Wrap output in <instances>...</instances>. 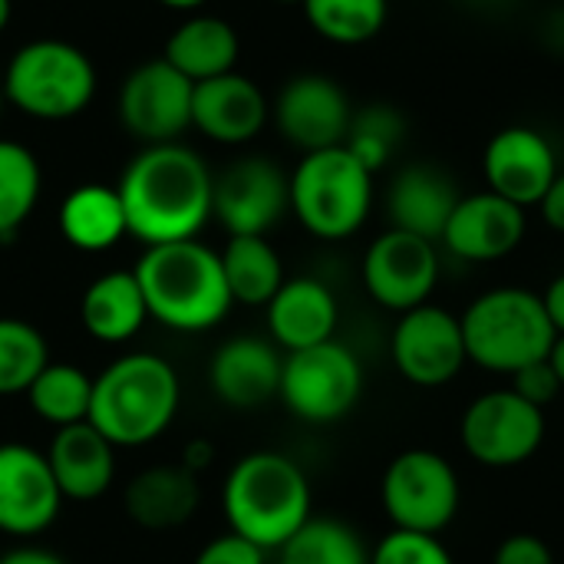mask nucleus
I'll use <instances>...</instances> for the list:
<instances>
[{"mask_svg": "<svg viewBox=\"0 0 564 564\" xmlns=\"http://www.w3.org/2000/svg\"><path fill=\"white\" fill-rule=\"evenodd\" d=\"M212 188L208 162L182 142L145 145L116 185L129 235L145 248L198 238L212 218Z\"/></svg>", "mask_w": 564, "mask_h": 564, "instance_id": "obj_1", "label": "nucleus"}, {"mask_svg": "<svg viewBox=\"0 0 564 564\" xmlns=\"http://www.w3.org/2000/svg\"><path fill=\"white\" fill-rule=\"evenodd\" d=\"M132 271L149 317L175 334H205L235 307L218 251L198 238L145 248Z\"/></svg>", "mask_w": 564, "mask_h": 564, "instance_id": "obj_2", "label": "nucleus"}, {"mask_svg": "<svg viewBox=\"0 0 564 564\" xmlns=\"http://www.w3.org/2000/svg\"><path fill=\"white\" fill-rule=\"evenodd\" d=\"M178 406L182 380L159 354H126L93 377L89 423L116 449H139L165 436Z\"/></svg>", "mask_w": 564, "mask_h": 564, "instance_id": "obj_3", "label": "nucleus"}, {"mask_svg": "<svg viewBox=\"0 0 564 564\" xmlns=\"http://www.w3.org/2000/svg\"><path fill=\"white\" fill-rule=\"evenodd\" d=\"M311 506L307 473L274 449L241 456L221 486L228 532L248 539L261 552H278L311 519Z\"/></svg>", "mask_w": 564, "mask_h": 564, "instance_id": "obj_4", "label": "nucleus"}, {"mask_svg": "<svg viewBox=\"0 0 564 564\" xmlns=\"http://www.w3.org/2000/svg\"><path fill=\"white\" fill-rule=\"evenodd\" d=\"M459 327L469 364L499 377H512L535 360H549L558 337L545 314L542 294L519 284L489 288L473 297L459 317Z\"/></svg>", "mask_w": 564, "mask_h": 564, "instance_id": "obj_5", "label": "nucleus"}, {"mask_svg": "<svg viewBox=\"0 0 564 564\" xmlns=\"http://www.w3.org/2000/svg\"><path fill=\"white\" fill-rule=\"evenodd\" d=\"M291 182V212L317 241L354 238L373 212V172H367L347 145L304 152Z\"/></svg>", "mask_w": 564, "mask_h": 564, "instance_id": "obj_6", "label": "nucleus"}, {"mask_svg": "<svg viewBox=\"0 0 564 564\" xmlns=\"http://www.w3.org/2000/svg\"><path fill=\"white\" fill-rule=\"evenodd\" d=\"M3 102L20 109L30 119L63 122L79 116L96 96V66L93 59L66 40H30L23 43L3 76Z\"/></svg>", "mask_w": 564, "mask_h": 564, "instance_id": "obj_7", "label": "nucleus"}, {"mask_svg": "<svg viewBox=\"0 0 564 564\" xmlns=\"http://www.w3.org/2000/svg\"><path fill=\"white\" fill-rule=\"evenodd\" d=\"M380 506L393 529L443 535L463 506L456 466L426 446L397 453L380 479Z\"/></svg>", "mask_w": 564, "mask_h": 564, "instance_id": "obj_8", "label": "nucleus"}, {"mask_svg": "<svg viewBox=\"0 0 564 564\" xmlns=\"http://www.w3.org/2000/svg\"><path fill=\"white\" fill-rule=\"evenodd\" d=\"M360 393L364 364L340 340H327L284 357L278 397L304 423L327 426L344 420L360 403Z\"/></svg>", "mask_w": 564, "mask_h": 564, "instance_id": "obj_9", "label": "nucleus"}, {"mask_svg": "<svg viewBox=\"0 0 564 564\" xmlns=\"http://www.w3.org/2000/svg\"><path fill=\"white\" fill-rule=\"evenodd\" d=\"M545 410L522 400L512 387L479 393L459 420V443L482 469L525 466L545 443Z\"/></svg>", "mask_w": 564, "mask_h": 564, "instance_id": "obj_10", "label": "nucleus"}, {"mask_svg": "<svg viewBox=\"0 0 564 564\" xmlns=\"http://www.w3.org/2000/svg\"><path fill=\"white\" fill-rule=\"evenodd\" d=\"M360 281L377 307L406 314L420 304H430L440 284V248L420 235L387 228L367 245Z\"/></svg>", "mask_w": 564, "mask_h": 564, "instance_id": "obj_11", "label": "nucleus"}, {"mask_svg": "<svg viewBox=\"0 0 564 564\" xmlns=\"http://www.w3.org/2000/svg\"><path fill=\"white\" fill-rule=\"evenodd\" d=\"M390 360L410 387H449L469 364L459 317L440 304H420L400 314L390 334Z\"/></svg>", "mask_w": 564, "mask_h": 564, "instance_id": "obj_12", "label": "nucleus"}, {"mask_svg": "<svg viewBox=\"0 0 564 564\" xmlns=\"http://www.w3.org/2000/svg\"><path fill=\"white\" fill-rule=\"evenodd\" d=\"M192 93L195 83L172 63L149 59L122 79L119 122L145 145L178 142V135L192 129Z\"/></svg>", "mask_w": 564, "mask_h": 564, "instance_id": "obj_13", "label": "nucleus"}, {"mask_svg": "<svg viewBox=\"0 0 564 564\" xmlns=\"http://www.w3.org/2000/svg\"><path fill=\"white\" fill-rule=\"evenodd\" d=\"M291 212V182L264 155H245L215 175L212 215L231 235H268Z\"/></svg>", "mask_w": 564, "mask_h": 564, "instance_id": "obj_14", "label": "nucleus"}, {"mask_svg": "<svg viewBox=\"0 0 564 564\" xmlns=\"http://www.w3.org/2000/svg\"><path fill=\"white\" fill-rule=\"evenodd\" d=\"M278 132L301 152H321L344 145L354 106L347 89L324 73H301L288 79L271 102Z\"/></svg>", "mask_w": 564, "mask_h": 564, "instance_id": "obj_15", "label": "nucleus"}, {"mask_svg": "<svg viewBox=\"0 0 564 564\" xmlns=\"http://www.w3.org/2000/svg\"><path fill=\"white\" fill-rule=\"evenodd\" d=\"M558 172V152L535 126H506L482 149L486 188L525 212L542 202Z\"/></svg>", "mask_w": 564, "mask_h": 564, "instance_id": "obj_16", "label": "nucleus"}, {"mask_svg": "<svg viewBox=\"0 0 564 564\" xmlns=\"http://www.w3.org/2000/svg\"><path fill=\"white\" fill-rule=\"evenodd\" d=\"M46 453L26 443H0V532L13 539L43 535L63 509Z\"/></svg>", "mask_w": 564, "mask_h": 564, "instance_id": "obj_17", "label": "nucleus"}, {"mask_svg": "<svg viewBox=\"0 0 564 564\" xmlns=\"http://www.w3.org/2000/svg\"><path fill=\"white\" fill-rule=\"evenodd\" d=\"M529 235L525 208L506 202L496 192H469L456 202L440 245L466 264H492L522 248Z\"/></svg>", "mask_w": 564, "mask_h": 564, "instance_id": "obj_18", "label": "nucleus"}, {"mask_svg": "<svg viewBox=\"0 0 564 564\" xmlns=\"http://www.w3.org/2000/svg\"><path fill=\"white\" fill-rule=\"evenodd\" d=\"M271 119V102L264 89L241 73L212 76L195 83L192 93V129L221 145H245L261 135Z\"/></svg>", "mask_w": 564, "mask_h": 564, "instance_id": "obj_19", "label": "nucleus"}, {"mask_svg": "<svg viewBox=\"0 0 564 564\" xmlns=\"http://www.w3.org/2000/svg\"><path fill=\"white\" fill-rule=\"evenodd\" d=\"M281 367H284V357L278 354L274 340L231 337L215 350L208 364V383L225 406L258 410L278 397Z\"/></svg>", "mask_w": 564, "mask_h": 564, "instance_id": "obj_20", "label": "nucleus"}, {"mask_svg": "<svg viewBox=\"0 0 564 564\" xmlns=\"http://www.w3.org/2000/svg\"><path fill=\"white\" fill-rule=\"evenodd\" d=\"M459 198L463 192L456 188V178L446 169L430 165V162L403 165L387 185L390 228H400V231H410L440 245V235Z\"/></svg>", "mask_w": 564, "mask_h": 564, "instance_id": "obj_21", "label": "nucleus"}, {"mask_svg": "<svg viewBox=\"0 0 564 564\" xmlns=\"http://www.w3.org/2000/svg\"><path fill=\"white\" fill-rule=\"evenodd\" d=\"M268 330L278 350L294 354L334 340L340 324L337 294L321 278H288L268 301Z\"/></svg>", "mask_w": 564, "mask_h": 564, "instance_id": "obj_22", "label": "nucleus"}, {"mask_svg": "<svg viewBox=\"0 0 564 564\" xmlns=\"http://www.w3.org/2000/svg\"><path fill=\"white\" fill-rule=\"evenodd\" d=\"M46 463L69 502H93L116 479V446L89 420L56 430L46 446Z\"/></svg>", "mask_w": 564, "mask_h": 564, "instance_id": "obj_23", "label": "nucleus"}, {"mask_svg": "<svg viewBox=\"0 0 564 564\" xmlns=\"http://www.w3.org/2000/svg\"><path fill=\"white\" fill-rule=\"evenodd\" d=\"M202 502L198 476L185 466H152L142 469L122 496L126 516L149 532H169L185 525Z\"/></svg>", "mask_w": 564, "mask_h": 564, "instance_id": "obj_24", "label": "nucleus"}, {"mask_svg": "<svg viewBox=\"0 0 564 564\" xmlns=\"http://www.w3.org/2000/svg\"><path fill=\"white\" fill-rule=\"evenodd\" d=\"M79 321L86 334L99 344L116 347V344L132 340L149 321L145 294L139 288L135 271L116 268V271L99 274L79 301Z\"/></svg>", "mask_w": 564, "mask_h": 564, "instance_id": "obj_25", "label": "nucleus"}, {"mask_svg": "<svg viewBox=\"0 0 564 564\" xmlns=\"http://www.w3.org/2000/svg\"><path fill=\"white\" fill-rule=\"evenodd\" d=\"M238 53H241V40L235 26L221 17L198 13L172 30V36L165 40L162 59L172 63L192 83H205L212 76L231 73L238 63Z\"/></svg>", "mask_w": 564, "mask_h": 564, "instance_id": "obj_26", "label": "nucleus"}, {"mask_svg": "<svg viewBox=\"0 0 564 564\" xmlns=\"http://www.w3.org/2000/svg\"><path fill=\"white\" fill-rule=\"evenodd\" d=\"M59 235L69 248L86 254L116 248L129 235L119 192L99 182L73 188L59 205Z\"/></svg>", "mask_w": 564, "mask_h": 564, "instance_id": "obj_27", "label": "nucleus"}, {"mask_svg": "<svg viewBox=\"0 0 564 564\" xmlns=\"http://www.w3.org/2000/svg\"><path fill=\"white\" fill-rule=\"evenodd\" d=\"M221 271L235 304L245 307H268V301L288 281L284 261L268 235H231L225 251H218Z\"/></svg>", "mask_w": 564, "mask_h": 564, "instance_id": "obj_28", "label": "nucleus"}, {"mask_svg": "<svg viewBox=\"0 0 564 564\" xmlns=\"http://www.w3.org/2000/svg\"><path fill=\"white\" fill-rule=\"evenodd\" d=\"M30 410L50 423L53 430L73 426L89 420V403H93V377L73 364H56L50 360L36 380L30 383V390L23 393Z\"/></svg>", "mask_w": 564, "mask_h": 564, "instance_id": "obj_29", "label": "nucleus"}, {"mask_svg": "<svg viewBox=\"0 0 564 564\" xmlns=\"http://www.w3.org/2000/svg\"><path fill=\"white\" fill-rule=\"evenodd\" d=\"M43 188L36 155L13 139H0V241L13 238L33 215Z\"/></svg>", "mask_w": 564, "mask_h": 564, "instance_id": "obj_30", "label": "nucleus"}, {"mask_svg": "<svg viewBox=\"0 0 564 564\" xmlns=\"http://www.w3.org/2000/svg\"><path fill=\"white\" fill-rule=\"evenodd\" d=\"M278 564H370V552L347 522L311 516L278 549Z\"/></svg>", "mask_w": 564, "mask_h": 564, "instance_id": "obj_31", "label": "nucleus"}, {"mask_svg": "<svg viewBox=\"0 0 564 564\" xmlns=\"http://www.w3.org/2000/svg\"><path fill=\"white\" fill-rule=\"evenodd\" d=\"M301 7L311 30L337 46L370 43L390 17V0H304Z\"/></svg>", "mask_w": 564, "mask_h": 564, "instance_id": "obj_32", "label": "nucleus"}, {"mask_svg": "<svg viewBox=\"0 0 564 564\" xmlns=\"http://www.w3.org/2000/svg\"><path fill=\"white\" fill-rule=\"evenodd\" d=\"M403 139H406V119L400 116V109H393L390 102H370L364 109H354L344 145L367 172L377 175L393 162Z\"/></svg>", "mask_w": 564, "mask_h": 564, "instance_id": "obj_33", "label": "nucleus"}, {"mask_svg": "<svg viewBox=\"0 0 564 564\" xmlns=\"http://www.w3.org/2000/svg\"><path fill=\"white\" fill-rule=\"evenodd\" d=\"M50 364L40 327L20 317H0V397H20Z\"/></svg>", "mask_w": 564, "mask_h": 564, "instance_id": "obj_34", "label": "nucleus"}, {"mask_svg": "<svg viewBox=\"0 0 564 564\" xmlns=\"http://www.w3.org/2000/svg\"><path fill=\"white\" fill-rule=\"evenodd\" d=\"M370 564H456L440 535L390 529L370 552Z\"/></svg>", "mask_w": 564, "mask_h": 564, "instance_id": "obj_35", "label": "nucleus"}, {"mask_svg": "<svg viewBox=\"0 0 564 564\" xmlns=\"http://www.w3.org/2000/svg\"><path fill=\"white\" fill-rule=\"evenodd\" d=\"M512 390L522 400H529L532 406L545 410L562 393V383H558V377H555L549 360H535V364L522 367L519 373H512Z\"/></svg>", "mask_w": 564, "mask_h": 564, "instance_id": "obj_36", "label": "nucleus"}, {"mask_svg": "<svg viewBox=\"0 0 564 564\" xmlns=\"http://www.w3.org/2000/svg\"><path fill=\"white\" fill-rule=\"evenodd\" d=\"M264 555L258 545H251L248 539L235 535V532H225L218 539H212L192 564H264Z\"/></svg>", "mask_w": 564, "mask_h": 564, "instance_id": "obj_37", "label": "nucleus"}, {"mask_svg": "<svg viewBox=\"0 0 564 564\" xmlns=\"http://www.w3.org/2000/svg\"><path fill=\"white\" fill-rule=\"evenodd\" d=\"M492 564H555V555L545 539L532 532H516L499 542Z\"/></svg>", "mask_w": 564, "mask_h": 564, "instance_id": "obj_38", "label": "nucleus"}, {"mask_svg": "<svg viewBox=\"0 0 564 564\" xmlns=\"http://www.w3.org/2000/svg\"><path fill=\"white\" fill-rule=\"evenodd\" d=\"M535 208L542 212V221H545L552 231L564 235V172H558V178L549 185V192L542 195V202H539Z\"/></svg>", "mask_w": 564, "mask_h": 564, "instance_id": "obj_39", "label": "nucleus"}, {"mask_svg": "<svg viewBox=\"0 0 564 564\" xmlns=\"http://www.w3.org/2000/svg\"><path fill=\"white\" fill-rule=\"evenodd\" d=\"M542 304H545V314H549L555 334H564V271L549 281V288L542 294Z\"/></svg>", "mask_w": 564, "mask_h": 564, "instance_id": "obj_40", "label": "nucleus"}, {"mask_svg": "<svg viewBox=\"0 0 564 564\" xmlns=\"http://www.w3.org/2000/svg\"><path fill=\"white\" fill-rule=\"evenodd\" d=\"M0 564H69L66 558H59L56 552H46V549H33V545H23V549H13L7 552Z\"/></svg>", "mask_w": 564, "mask_h": 564, "instance_id": "obj_41", "label": "nucleus"}, {"mask_svg": "<svg viewBox=\"0 0 564 564\" xmlns=\"http://www.w3.org/2000/svg\"><path fill=\"white\" fill-rule=\"evenodd\" d=\"M212 456H215V449H212L208 443H192V446L185 449V463H182V466H185L188 473H195V476H198V473L208 466V459H212Z\"/></svg>", "mask_w": 564, "mask_h": 564, "instance_id": "obj_42", "label": "nucleus"}, {"mask_svg": "<svg viewBox=\"0 0 564 564\" xmlns=\"http://www.w3.org/2000/svg\"><path fill=\"white\" fill-rule=\"evenodd\" d=\"M549 364H552V370H555V377H558V383H562V390H564V334L555 337L552 354H549Z\"/></svg>", "mask_w": 564, "mask_h": 564, "instance_id": "obj_43", "label": "nucleus"}, {"mask_svg": "<svg viewBox=\"0 0 564 564\" xmlns=\"http://www.w3.org/2000/svg\"><path fill=\"white\" fill-rule=\"evenodd\" d=\"M162 7H169V10H198V7H205L208 0H159Z\"/></svg>", "mask_w": 564, "mask_h": 564, "instance_id": "obj_44", "label": "nucleus"}, {"mask_svg": "<svg viewBox=\"0 0 564 564\" xmlns=\"http://www.w3.org/2000/svg\"><path fill=\"white\" fill-rule=\"evenodd\" d=\"M469 7H479V10H499V7H506V3H512V0H466Z\"/></svg>", "mask_w": 564, "mask_h": 564, "instance_id": "obj_45", "label": "nucleus"}, {"mask_svg": "<svg viewBox=\"0 0 564 564\" xmlns=\"http://www.w3.org/2000/svg\"><path fill=\"white\" fill-rule=\"evenodd\" d=\"M10 13H13V3H10V0H0V33L7 30V23H10Z\"/></svg>", "mask_w": 564, "mask_h": 564, "instance_id": "obj_46", "label": "nucleus"}, {"mask_svg": "<svg viewBox=\"0 0 564 564\" xmlns=\"http://www.w3.org/2000/svg\"><path fill=\"white\" fill-rule=\"evenodd\" d=\"M274 3H304V0H274Z\"/></svg>", "mask_w": 564, "mask_h": 564, "instance_id": "obj_47", "label": "nucleus"}, {"mask_svg": "<svg viewBox=\"0 0 564 564\" xmlns=\"http://www.w3.org/2000/svg\"><path fill=\"white\" fill-rule=\"evenodd\" d=\"M0 109H3V86H0Z\"/></svg>", "mask_w": 564, "mask_h": 564, "instance_id": "obj_48", "label": "nucleus"}]
</instances>
